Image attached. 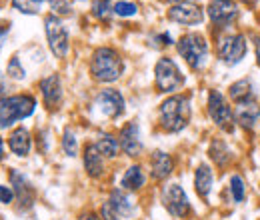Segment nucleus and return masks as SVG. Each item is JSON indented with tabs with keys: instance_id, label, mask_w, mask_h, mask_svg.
I'll use <instances>...</instances> for the list:
<instances>
[{
	"instance_id": "15",
	"label": "nucleus",
	"mask_w": 260,
	"mask_h": 220,
	"mask_svg": "<svg viewBox=\"0 0 260 220\" xmlns=\"http://www.w3.org/2000/svg\"><path fill=\"white\" fill-rule=\"evenodd\" d=\"M40 90H42L44 102H46V106L50 110L58 108V104L62 102V84H60L58 74H50L48 78H44L40 82Z\"/></svg>"
},
{
	"instance_id": "7",
	"label": "nucleus",
	"mask_w": 260,
	"mask_h": 220,
	"mask_svg": "<svg viewBox=\"0 0 260 220\" xmlns=\"http://www.w3.org/2000/svg\"><path fill=\"white\" fill-rule=\"evenodd\" d=\"M208 114L214 120V124L220 126L222 130H226V132L234 130V120H236L234 112L228 106L224 96L216 90H210V95H208Z\"/></svg>"
},
{
	"instance_id": "24",
	"label": "nucleus",
	"mask_w": 260,
	"mask_h": 220,
	"mask_svg": "<svg viewBox=\"0 0 260 220\" xmlns=\"http://www.w3.org/2000/svg\"><path fill=\"white\" fill-rule=\"evenodd\" d=\"M98 148V152L102 154V156L106 158H114L118 154V146H120V142L112 136V134H102L100 138H98V142L94 144Z\"/></svg>"
},
{
	"instance_id": "25",
	"label": "nucleus",
	"mask_w": 260,
	"mask_h": 220,
	"mask_svg": "<svg viewBox=\"0 0 260 220\" xmlns=\"http://www.w3.org/2000/svg\"><path fill=\"white\" fill-rule=\"evenodd\" d=\"M210 158L218 164V166H224L232 160V152L228 150V146L222 142V140H214L210 144Z\"/></svg>"
},
{
	"instance_id": "39",
	"label": "nucleus",
	"mask_w": 260,
	"mask_h": 220,
	"mask_svg": "<svg viewBox=\"0 0 260 220\" xmlns=\"http://www.w3.org/2000/svg\"><path fill=\"white\" fill-rule=\"evenodd\" d=\"M168 2H174V6L176 4H194V0H168Z\"/></svg>"
},
{
	"instance_id": "23",
	"label": "nucleus",
	"mask_w": 260,
	"mask_h": 220,
	"mask_svg": "<svg viewBox=\"0 0 260 220\" xmlns=\"http://www.w3.org/2000/svg\"><path fill=\"white\" fill-rule=\"evenodd\" d=\"M230 98L238 104V102H246L252 98V82L248 78H242L238 82H234L230 86Z\"/></svg>"
},
{
	"instance_id": "9",
	"label": "nucleus",
	"mask_w": 260,
	"mask_h": 220,
	"mask_svg": "<svg viewBox=\"0 0 260 220\" xmlns=\"http://www.w3.org/2000/svg\"><path fill=\"white\" fill-rule=\"evenodd\" d=\"M218 54L224 64H238L246 54V40L242 34H232L222 38L218 46Z\"/></svg>"
},
{
	"instance_id": "1",
	"label": "nucleus",
	"mask_w": 260,
	"mask_h": 220,
	"mask_svg": "<svg viewBox=\"0 0 260 220\" xmlns=\"http://www.w3.org/2000/svg\"><path fill=\"white\" fill-rule=\"evenodd\" d=\"M90 72L100 82H114V80H118L122 76L124 62H122L120 54L114 48L102 46V48L94 50V54H92Z\"/></svg>"
},
{
	"instance_id": "31",
	"label": "nucleus",
	"mask_w": 260,
	"mask_h": 220,
	"mask_svg": "<svg viewBox=\"0 0 260 220\" xmlns=\"http://www.w3.org/2000/svg\"><path fill=\"white\" fill-rule=\"evenodd\" d=\"M136 4H132V2H124V0H120V2H116L114 4V14H118V16H134L136 14Z\"/></svg>"
},
{
	"instance_id": "20",
	"label": "nucleus",
	"mask_w": 260,
	"mask_h": 220,
	"mask_svg": "<svg viewBox=\"0 0 260 220\" xmlns=\"http://www.w3.org/2000/svg\"><path fill=\"white\" fill-rule=\"evenodd\" d=\"M108 202H110L112 208L118 212V216H130V214L134 212V202H132V198H130L124 190H120V188L112 190Z\"/></svg>"
},
{
	"instance_id": "38",
	"label": "nucleus",
	"mask_w": 260,
	"mask_h": 220,
	"mask_svg": "<svg viewBox=\"0 0 260 220\" xmlns=\"http://www.w3.org/2000/svg\"><path fill=\"white\" fill-rule=\"evenodd\" d=\"M4 98V76H2V72H0V100Z\"/></svg>"
},
{
	"instance_id": "30",
	"label": "nucleus",
	"mask_w": 260,
	"mask_h": 220,
	"mask_svg": "<svg viewBox=\"0 0 260 220\" xmlns=\"http://www.w3.org/2000/svg\"><path fill=\"white\" fill-rule=\"evenodd\" d=\"M6 72H8V76H10V78H14V80H24V76H26V72H24L22 64H20V60H18L16 56H12V58H10Z\"/></svg>"
},
{
	"instance_id": "40",
	"label": "nucleus",
	"mask_w": 260,
	"mask_h": 220,
	"mask_svg": "<svg viewBox=\"0 0 260 220\" xmlns=\"http://www.w3.org/2000/svg\"><path fill=\"white\" fill-rule=\"evenodd\" d=\"M82 220H100V218H98L96 214H86V216H84Z\"/></svg>"
},
{
	"instance_id": "13",
	"label": "nucleus",
	"mask_w": 260,
	"mask_h": 220,
	"mask_svg": "<svg viewBox=\"0 0 260 220\" xmlns=\"http://www.w3.org/2000/svg\"><path fill=\"white\" fill-rule=\"evenodd\" d=\"M10 182H12L14 196L18 198L20 206H22V208H30L34 202V188L30 186L28 178H26L22 172L12 170V172H10Z\"/></svg>"
},
{
	"instance_id": "6",
	"label": "nucleus",
	"mask_w": 260,
	"mask_h": 220,
	"mask_svg": "<svg viewBox=\"0 0 260 220\" xmlns=\"http://www.w3.org/2000/svg\"><path fill=\"white\" fill-rule=\"evenodd\" d=\"M44 26H46V38H48V46H50L52 54L56 58H64L68 52V32H66L64 24L60 22V18L56 14H50V16H46Z\"/></svg>"
},
{
	"instance_id": "19",
	"label": "nucleus",
	"mask_w": 260,
	"mask_h": 220,
	"mask_svg": "<svg viewBox=\"0 0 260 220\" xmlns=\"http://www.w3.org/2000/svg\"><path fill=\"white\" fill-rule=\"evenodd\" d=\"M84 168H86V172H88L92 178H98V176L104 172L102 154L98 152V148L94 144H88V146L84 148Z\"/></svg>"
},
{
	"instance_id": "35",
	"label": "nucleus",
	"mask_w": 260,
	"mask_h": 220,
	"mask_svg": "<svg viewBox=\"0 0 260 220\" xmlns=\"http://www.w3.org/2000/svg\"><path fill=\"white\" fill-rule=\"evenodd\" d=\"M8 22H0V44H2V40L6 38V34H8Z\"/></svg>"
},
{
	"instance_id": "11",
	"label": "nucleus",
	"mask_w": 260,
	"mask_h": 220,
	"mask_svg": "<svg viewBox=\"0 0 260 220\" xmlns=\"http://www.w3.org/2000/svg\"><path fill=\"white\" fill-rule=\"evenodd\" d=\"M208 16L214 24H230L236 16H238V8L234 4V0H210L208 4Z\"/></svg>"
},
{
	"instance_id": "28",
	"label": "nucleus",
	"mask_w": 260,
	"mask_h": 220,
	"mask_svg": "<svg viewBox=\"0 0 260 220\" xmlns=\"http://www.w3.org/2000/svg\"><path fill=\"white\" fill-rule=\"evenodd\" d=\"M112 12H114V6H110V0H96L92 4V14L100 20H108Z\"/></svg>"
},
{
	"instance_id": "10",
	"label": "nucleus",
	"mask_w": 260,
	"mask_h": 220,
	"mask_svg": "<svg viewBox=\"0 0 260 220\" xmlns=\"http://www.w3.org/2000/svg\"><path fill=\"white\" fill-rule=\"evenodd\" d=\"M96 106L98 110L108 116V118H118L124 112V98L118 90L114 88H106L96 96Z\"/></svg>"
},
{
	"instance_id": "36",
	"label": "nucleus",
	"mask_w": 260,
	"mask_h": 220,
	"mask_svg": "<svg viewBox=\"0 0 260 220\" xmlns=\"http://www.w3.org/2000/svg\"><path fill=\"white\" fill-rule=\"evenodd\" d=\"M156 40H160V44H162V46H168V44H172V38H170V34H160Z\"/></svg>"
},
{
	"instance_id": "21",
	"label": "nucleus",
	"mask_w": 260,
	"mask_h": 220,
	"mask_svg": "<svg viewBox=\"0 0 260 220\" xmlns=\"http://www.w3.org/2000/svg\"><path fill=\"white\" fill-rule=\"evenodd\" d=\"M194 186H196V192H198L202 198H208L210 188H212V170H210L208 164H200V166L196 168Z\"/></svg>"
},
{
	"instance_id": "22",
	"label": "nucleus",
	"mask_w": 260,
	"mask_h": 220,
	"mask_svg": "<svg viewBox=\"0 0 260 220\" xmlns=\"http://www.w3.org/2000/svg\"><path fill=\"white\" fill-rule=\"evenodd\" d=\"M142 184H144V172H142V168L136 166V164L130 166L128 170H126V174L122 176L120 186L124 190H138Z\"/></svg>"
},
{
	"instance_id": "3",
	"label": "nucleus",
	"mask_w": 260,
	"mask_h": 220,
	"mask_svg": "<svg viewBox=\"0 0 260 220\" xmlns=\"http://www.w3.org/2000/svg\"><path fill=\"white\" fill-rule=\"evenodd\" d=\"M36 108V100L28 95H16L0 100V128H8L16 120L30 116Z\"/></svg>"
},
{
	"instance_id": "18",
	"label": "nucleus",
	"mask_w": 260,
	"mask_h": 220,
	"mask_svg": "<svg viewBox=\"0 0 260 220\" xmlns=\"http://www.w3.org/2000/svg\"><path fill=\"white\" fill-rule=\"evenodd\" d=\"M8 146L16 156H26L30 152V134H28V130L22 128V126L16 128L8 138Z\"/></svg>"
},
{
	"instance_id": "32",
	"label": "nucleus",
	"mask_w": 260,
	"mask_h": 220,
	"mask_svg": "<svg viewBox=\"0 0 260 220\" xmlns=\"http://www.w3.org/2000/svg\"><path fill=\"white\" fill-rule=\"evenodd\" d=\"M48 4L54 10V14H60V16L70 14V2L68 0H48Z\"/></svg>"
},
{
	"instance_id": "5",
	"label": "nucleus",
	"mask_w": 260,
	"mask_h": 220,
	"mask_svg": "<svg viewBox=\"0 0 260 220\" xmlns=\"http://www.w3.org/2000/svg\"><path fill=\"white\" fill-rule=\"evenodd\" d=\"M154 74H156V88L160 92H174L184 84V76L170 58H160L154 66Z\"/></svg>"
},
{
	"instance_id": "29",
	"label": "nucleus",
	"mask_w": 260,
	"mask_h": 220,
	"mask_svg": "<svg viewBox=\"0 0 260 220\" xmlns=\"http://www.w3.org/2000/svg\"><path fill=\"white\" fill-rule=\"evenodd\" d=\"M62 148L68 156H76V150H78V142H76V136L72 130H64V136H62Z\"/></svg>"
},
{
	"instance_id": "41",
	"label": "nucleus",
	"mask_w": 260,
	"mask_h": 220,
	"mask_svg": "<svg viewBox=\"0 0 260 220\" xmlns=\"http://www.w3.org/2000/svg\"><path fill=\"white\" fill-rule=\"evenodd\" d=\"M2 158H4V148H2V138H0V162H2Z\"/></svg>"
},
{
	"instance_id": "8",
	"label": "nucleus",
	"mask_w": 260,
	"mask_h": 220,
	"mask_svg": "<svg viewBox=\"0 0 260 220\" xmlns=\"http://www.w3.org/2000/svg\"><path fill=\"white\" fill-rule=\"evenodd\" d=\"M162 202L166 206V210L174 216V218H184L190 212V202L186 192L182 190V186L178 184H168L162 190Z\"/></svg>"
},
{
	"instance_id": "16",
	"label": "nucleus",
	"mask_w": 260,
	"mask_h": 220,
	"mask_svg": "<svg viewBox=\"0 0 260 220\" xmlns=\"http://www.w3.org/2000/svg\"><path fill=\"white\" fill-rule=\"evenodd\" d=\"M260 116V106L254 100H246V102H238L236 110H234V118L242 128H252L256 124Z\"/></svg>"
},
{
	"instance_id": "4",
	"label": "nucleus",
	"mask_w": 260,
	"mask_h": 220,
	"mask_svg": "<svg viewBox=\"0 0 260 220\" xmlns=\"http://www.w3.org/2000/svg\"><path fill=\"white\" fill-rule=\"evenodd\" d=\"M178 52L180 56L190 64V68H200L204 60H206V54H208V42L202 34H184L180 40H178Z\"/></svg>"
},
{
	"instance_id": "33",
	"label": "nucleus",
	"mask_w": 260,
	"mask_h": 220,
	"mask_svg": "<svg viewBox=\"0 0 260 220\" xmlns=\"http://www.w3.org/2000/svg\"><path fill=\"white\" fill-rule=\"evenodd\" d=\"M100 214H102V220H118V212L112 208L110 202H104V204H102Z\"/></svg>"
},
{
	"instance_id": "17",
	"label": "nucleus",
	"mask_w": 260,
	"mask_h": 220,
	"mask_svg": "<svg viewBox=\"0 0 260 220\" xmlns=\"http://www.w3.org/2000/svg\"><path fill=\"white\" fill-rule=\"evenodd\" d=\"M150 166H152V178L164 180L166 176H170V172H172V168H174V162H172L170 154H166L162 150H156V152L152 154Z\"/></svg>"
},
{
	"instance_id": "37",
	"label": "nucleus",
	"mask_w": 260,
	"mask_h": 220,
	"mask_svg": "<svg viewBox=\"0 0 260 220\" xmlns=\"http://www.w3.org/2000/svg\"><path fill=\"white\" fill-rule=\"evenodd\" d=\"M252 40H254V48H256V60H258V66H260V36H252Z\"/></svg>"
},
{
	"instance_id": "12",
	"label": "nucleus",
	"mask_w": 260,
	"mask_h": 220,
	"mask_svg": "<svg viewBox=\"0 0 260 220\" xmlns=\"http://www.w3.org/2000/svg\"><path fill=\"white\" fill-rule=\"evenodd\" d=\"M168 18L178 24H200L204 20V12L198 4H176L168 10Z\"/></svg>"
},
{
	"instance_id": "27",
	"label": "nucleus",
	"mask_w": 260,
	"mask_h": 220,
	"mask_svg": "<svg viewBox=\"0 0 260 220\" xmlns=\"http://www.w3.org/2000/svg\"><path fill=\"white\" fill-rule=\"evenodd\" d=\"M14 8L24 12V14H38L40 12V6H42V0H12Z\"/></svg>"
},
{
	"instance_id": "34",
	"label": "nucleus",
	"mask_w": 260,
	"mask_h": 220,
	"mask_svg": "<svg viewBox=\"0 0 260 220\" xmlns=\"http://www.w3.org/2000/svg\"><path fill=\"white\" fill-rule=\"evenodd\" d=\"M12 198H14V190L10 188V186H0V202L10 204Z\"/></svg>"
},
{
	"instance_id": "14",
	"label": "nucleus",
	"mask_w": 260,
	"mask_h": 220,
	"mask_svg": "<svg viewBox=\"0 0 260 220\" xmlns=\"http://www.w3.org/2000/svg\"><path fill=\"white\" fill-rule=\"evenodd\" d=\"M120 148L128 154V156H138L142 152V142H140V130L136 122H128L120 130Z\"/></svg>"
},
{
	"instance_id": "2",
	"label": "nucleus",
	"mask_w": 260,
	"mask_h": 220,
	"mask_svg": "<svg viewBox=\"0 0 260 220\" xmlns=\"http://www.w3.org/2000/svg\"><path fill=\"white\" fill-rule=\"evenodd\" d=\"M190 120V102L186 96H170L160 104V124L168 132H180Z\"/></svg>"
},
{
	"instance_id": "26",
	"label": "nucleus",
	"mask_w": 260,
	"mask_h": 220,
	"mask_svg": "<svg viewBox=\"0 0 260 220\" xmlns=\"http://www.w3.org/2000/svg\"><path fill=\"white\" fill-rule=\"evenodd\" d=\"M230 192H232L234 202H242L244 200V196H246V184H244V180H242L240 174H234L230 178Z\"/></svg>"
}]
</instances>
